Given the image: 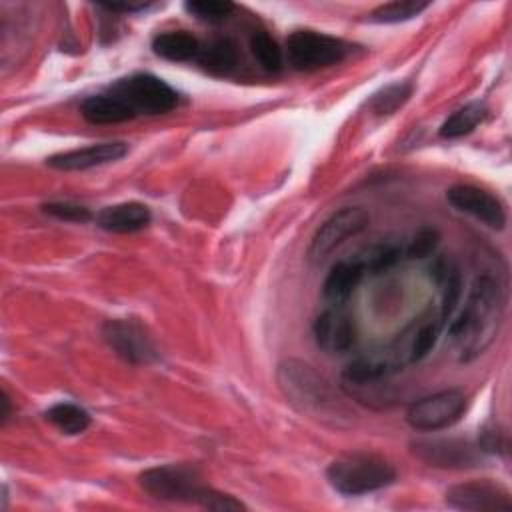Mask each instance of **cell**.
I'll use <instances>...</instances> for the list:
<instances>
[{
	"label": "cell",
	"mask_w": 512,
	"mask_h": 512,
	"mask_svg": "<svg viewBox=\"0 0 512 512\" xmlns=\"http://www.w3.org/2000/svg\"><path fill=\"white\" fill-rule=\"evenodd\" d=\"M364 272L366 270L358 258L334 264L324 280V286H322L324 300L330 306L342 308L348 302V298L352 296V292L356 290V286L360 284Z\"/></svg>",
	"instance_id": "obj_16"
},
{
	"label": "cell",
	"mask_w": 512,
	"mask_h": 512,
	"mask_svg": "<svg viewBox=\"0 0 512 512\" xmlns=\"http://www.w3.org/2000/svg\"><path fill=\"white\" fill-rule=\"evenodd\" d=\"M466 408L468 396L458 388H450L412 402L410 408L406 410V422L414 430L432 432L448 428L454 422H458Z\"/></svg>",
	"instance_id": "obj_7"
},
{
	"label": "cell",
	"mask_w": 512,
	"mask_h": 512,
	"mask_svg": "<svg viewBox=\"0 0 512 512\" xmlns=\"http://www.w3.org/2000/svg\"><path fill=\"white\" fill-rule=\"evenodd\" d=\"M110 94L120 98L130 110L138 114H166L176 108L178 104V92L166 84L162 78L148 74V72H138L124 76L110 84L108 88Z\"/></svg>",
	"instance_id": "obj_4"
},
{
	"label": "cell",
	"mask_w": 512,
	"mask_h": 512,
	"mask_svg": "<svg viewBox=\"0 0 512 512\" xmlns=\"http://www.w3.org/2000/svg\"><path fill=\"white\" fill-rule=\"evenodd\" d=\"M402 256V246L396 242H380L370 246L364 256H358V260L362 262L364 270L372 272V274H380L388 268H392Z\"/></svg>",
	"instance_id": "obj_25"
},
{
	"label": "cell",
	"mask_w": 512,
	"mask_h": 512,
	"mask_svg": "<svg viewBox=\"0 0 512 512\" xmlns=\"http://www.w3.org/2000/svg\"><path fill=\"white\" fill-rule=\"evenodd\" d=\"M108 346L130 364H150L158 360V352L144 328L132 320H108L102 328Z\"/></svg>",
	"instance_id": "obj_10"
},
{
	"label": "cell",
	"mask_w": 512,
	"mask_h": 512,
	"mask_svg": "<svg viewBox=\"0 0 512 512\" xmlns=\"http://www.w3.org/2000/svg\"><path fill=\"white\" fill-rule=\"evenodd\" d=\"M350 54V44L316 30H294L286 38L288 64L296 70H318L342 62Z\"/></svg>",
	"instance_id": "obj_6"
},
{
	"label": "cell",
	"mask_w": 512,
	"mask_h": 512,
	"mask_svg": "<svg viewBox=\"0 0 512 512\" xmlns=\"http://www.w3.org/2000/svg\"><path fill=\"white\" fill-rule=\"evenodd\" d=\"M128 152V144L126 142H98V144H90L84 148H76V150H68V152H60L54 154L46 160V164L50 168L56 170H64V172H72V170H88V168H96V166H104L110 162H116L120 158H124Z\"/></svg>",
	"instance_id": "obj_13"
},
{
	"label": "cell",
	"mask_w": 512,
	"mask_h": 512,
	"mask_svg": "<svg viewBox=\"0 0 512 512\" xmlns=\"http://www.w3.org/2000/svg\"><path fill=\"white\" fill-rule=\"evenodd\" d=\"M152 6V2H104L100 4V8L108 10V12H142L148 10Z\"/></svg>",
	"instance_id": "obj_29"
},
{
	"label": "cell",
	"mask_w": 512,
	"mask_h": 512,
	"mask_svg": "<svg viewBox=\"0 0 512 512\" xmlns=\"http://www.w3.org/2000/svg\"><path fill=\"white\" fill-rule=\"evenodd\" d=\"M368 222H370V216L360 206H344V208L336 210L314 232L310 248H308V258L312 262H322L346 238L362 232L368 226Z\"/></svg>",
	"instance_id": "obj_8"
},
{
	"label": "cell",
	"mask_w": 512,
	"mask_h": 512,
	"mask_svg": "<svg viewBox=\"0 0 512 512\" xmlns=\"http://www.w3.org/2000/svg\"><path fill=\"white\" fill-rule=\"evenodd\" d=\"M326 478L336 492L344 496H360L390 486L396 480V470L382 456L352 452L330 462Z\"/></svg>",
	"instance_id": "obj_2"
},
{
	"label": "cell",
	"mask_w": 512,
	"mask_h": 512,
	"mask_svg": "<svg viewBox=\"0 0 512 512\" xmlns=\"http://www.w3.org/2000/svg\"><path fill=\"white\" fill-rule=\"evenodd\" d=\"M486 116V106L482 102H468L462 108L454 110L440 126V136L442 138H460L470 134Z\"/></svg>",
	"instance_id": "obj_20"
},
{
	"label": "cell",
	"mask_w": 512,
	"mask_h": 512,
	"mask_svg": "<svg viewBox=\"0 0 512 512\" xmlns=\"http://www.w3.org/2000/svg\"><path fill=\"white\" fill-rule=\"evenodd\" d=\"M438 244V232L430 226H422L414 238L410 240V244L406 246V256L408 258H426L434 252Z\"/></svg>",
	"instance_id": "obj_27"
},
{
	"label": "cell",
	"mask_w": 512,
	"mask_h": 512,
	"mask_svg": "<svg viewBox=\"0 0 512 512\" xmlns=\"http://www.w3.org/2000/svg\"><path fill=\"white\" fill-rule=\"evenodd\" d=\"M2 406H4V410H2V420H6L8 418V414H10V404H8V396L2 392Z\"/></svg>",
	"instance_id": "obj_30"
},
{
	"label": "cell",
	"mask_w": 512,
	"mask_h": 512,
	"mask_svg": "<svg viewBox=\"0 0 512 512\" xmlns=\"http://www.w3.org/2000/svg\"><path fill=\"white\" fill-rule=\"evenodd\" d=\"M204 70L212 74H228L238 64V48L230 38H214L208 44L200 46L196 60Z\"/></svg>",
	"instance_id": "obj_19"
},
{
	"label": "cell",
	"mask_w": 512,
	"mask_h": 512,
	"mask_svg": "<svg viewBox=\"0 0 512 512\" xmlns=\"http://www.w3.org/2000/svg\"><path fill=\"white\" fill-rule=\"evenodd\" d=\"M250 52L254 54V58L258 60V64L268 70V72H278L284 64V56H282V48L278 46V42L264 30H256L250 36Z\"/></svg>",
	"instance_id": "obj_23"
},
{
	"label": "cell",
	"mask_w": 512,
	"mask_h": 512,
	"mask_svg": "<svg viewBox=\"0 0 512 512\" xmlns=\"http://www.w3.org/2000/svg\"><path fill=\"white\" fill-rule=\"evenodd\" d=\"M504 312V294L492 276H480L470 288L464 308L450 320L448 336L458 346L462 362L480 356L496 338Z\"/></svg>",
	"instance_id": "obj_1"
},
{
	"label": "cell",
	"mask_w": 512,
	"mask_h": 512,
	"mask_svg": "<svg viewBox=\"0 0 512 512\" xmlns=\"http://www.w3.org/2000/svg\"><path fill=\"white\" fill-rule=\"evenodd\" d=\"M412 96V84L410 82H394L384 86L380 92H376L370 100V108L380 116H390L398 108H402L408 98Z\"/></svg>",
	"instance_id": "obj_24"
},
{
	"label": "cell",
	"mask_w": 512,
	"mask_h": 512,
	"mask_svg": "<svg viewBox=\"0 0 512 512\" xmlns=\"http://www.w3.org/2000/svg\"><path fill=\"white\" fill-rule=\"evenodd\" d=\"M42 208L50 216H54L58 220H66V222H88L92 218V214L86 206H80L74 202H48Z\"/></svg>",
	"instance_id": "obj_28"
},
{
	"label": "cell",
	"mask_w": 512,
	"mask_h": 512,
	"mask_svg": "<svg viewBox=\"0 0 512 512\" xmlns=\"http://www.w3.org/2000/svg\"><path fill=\"white\" fill-rule=\"evenodd\" d=\"M80 114L90 124H118L132 120L136 114L114 94H94L80 104Z\"/></svg>",
	"instance_id": "obj_18"
},
{
	"label": "cell",
	"mask_w": 512,
	"mask_h": 512,
	"mask_svg": "<svg viewBox=\"0 0 512 512\" xmlns=\"http://www.w3.org/2000/svg\"><path fill=\"white\" fill-rule=\"evenodd\" d=\"M278 384L284 396L302 412L328 416L336 408L332 388L300 360H286L278 366Z\"/></svg>",
	"instance_id": "obj_3"
},
{
	"label": "cell",
	"mask_w": 512,
	"mask_h": 512,
	"mask_svg": "<svg viewBox=\"0 0 512 512\" xmlns=\"http://www.w3.org/2000/svg\"><path fill=\"white\" fill-rule=\"evenodd\" d=\"M314 338H316V344L326 352H332V354L348 352L356 338L354 322L350 320L348 314L342 312V308L330 306L316 318Z\"/></svg>",
	"instance_id": "obj_14"
},
{
	"label": "cell",
	"mask_w": 512,
	"mask_h": 512,
	"mask_svg": "<svg viewBox=\"0 0 512 512\" xmlns=\"http://www.w3.org/2000/svg\"><path fill=\"white\" fill-rule=\"evenodd\" d=\"M140 486L156 500L202 504L210 486L202 484L196 468L188 464H164L148 468L140 474Z\"/></svg>",
	"instance_id": "obj_5"
},
{
	"label": "cell",
	"mask_w": 512,
	"mask_h": 512,
	"mask_svg": "<svg viewBox=\"0 0 512 512\" xmlns=\"http://www.w3.org/2000/svg\"><path fill=\"white\" fill-rule=\"evenodd\" d=\"M46 420L68 436L82 434L90 426V414L72 402H58L50 406L46 410Z\"/></svg>",
	"instance_id": "obj_21"
},
{
	"label": "cell",
	"mask_w": 512,
	"mask_h": 512,
	"mask_svg": "<svg viewBox=\"0 0 512 512\" xmlns=\"http://www.w3.org/2000/svg\"><path fill=\"white\" fill-rule=\"evenodd\" d=\"M426 8H428V2H422V0H394L372 10L370 20L378 24H396V22H404L418 16Z\"/></svg>",
	"instance_id": "obj_22"
},
{
	"label": "cell",
	"mask_w": 512,
	"mask_h": 512,
	"mask_svg": "<svg viewBox=\"0 0 512 512\" xmlns=\"http://www.w3.org/2000/svg\"><path fill=\"white\" fill-rule=\"evenodd\" d=\"M184 10L196 20L218 24V22H224L234 12V4L228 0H192L184 4Z\"/></svg>",
	"instance_id": "obj_26"
},
{
	"label": "cell",
	"mask_w": 512,
	"mask_h": 512,
	"mask_svg": "<svg viewBox=\"0 0 512 512\" xmlns=\"http://www.w3.org/2000/svg\"><path fill=\"white\" fill-rule=\"evenodd\" d=\"M446 502L458 510L472 512H510L512 498L510 492L490 480H470L448 488Z\"/></svg>",
	"instance_id": "obj_9"
},
{
	"label": "cell",
	"mask_w": 512,
	"mask_h": 512,
	"mask_svg": "<svg viewBox=\"0 0 512 512\" xmlns=\"http://www.w3.org/2000/svg\"><path fill=\"white\" fill-rule=\"evenodd\" d=\"M412 450L430 466L440 468H470L478 466L482 460L480 446H472L470 442L458 438L418 440L412 444Z\"/></svg>",
	"instance_id": "obj_12"
},
{
	"label": "cell",
	"mask_w": 512,
	"mask_h": 512,
	"mask_svg": "<svg viewBox=\"0 0 512 512\" xmlns=\"http://www.w3.org/2000/svg\"><path fill=\"white\" fill-rule=\"evenodd\" d=\"M152 220L150 208L142 202H122L106 206L96 214V224L114 234H128L146 228Z\"/></svg>",
	"instance_id": "obj_15"
},
{
	"label": "cell",
	"mask_w": 512,
	"mask_h": 512,
	"mask_svg": "<svg viewBox=\"0 0 512 512\" xmlns=\"http://www.w3.org/2000/svg\"><path fill=\"white\" fill-rule=\"evenodd\" d=\"M200 42L186 30L160 32L152 40V52L170 62H192L198 60Z\"/></svg>",
	"instance_id": "obj_17"
},
{
	"label": "cell",
	"mask_w": 512,
	"mask_h": 512,
	"mask_svg": "<svg viewBox=\"0 0 512 512\" xmlns=\"http://www.w3.org/2000/svg\"><path fill=\"white\" fill-rule=\"evenodd\" d=\"M446 200L452 208H456L458 212L470 214L472 218L480 220L488 228L502 230L506 224V212L502 202L478 186L456 184L446 190Z\"/></svg>",
	"instance_id": "obj_11"
}]
</instances>
